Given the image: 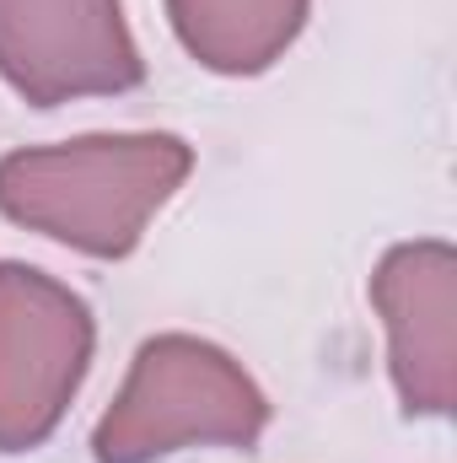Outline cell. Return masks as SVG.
<instances>
[{
  "label": "cell",
  "instance_id": "obj_1",
  "mask_svg": "<svg viewBox=\"0 0 457 463\" xmlns=\"http://www.w3.org/2000/svg\"><path fill=\"white\" fill-rule=\"evenodd\" d=\"M194 146L167 129L81 135L0 156V216L76 253L124 259L183 189Z\"/></svg>",
  "mask_w": 457,
  "mask_h": 463
},
{
  "label": "cell",
  "instance_id": "obj_2",
  "mask_svg": "<svg viewBox=\"0 0 457 463\" xmlns=\"http://www.w3.org/2000/svg\"><path fill=\"white\" fill-rule=\"evenodd\" d=\"M269 426L264 388L221 345L156 335L135 350L129 377L92 431L98 463H156L178 448H253Z\"/></svg>",
  "mask_w": 457,
  "mask_h": 463
},
{
  "label": "cell",
  "instance_id": "obj_3",
  "mask_svg": "<svg viewBox=\"0 0 457 463\" xmlns=\"http://www.w3.org/2000/svg\"><path fill=\"white\" fill-rule=\"evenodd\" d=\"M92 345V307L65 280L0 259V453H33L54 437L87 383Z\"/></svg>",
  "mask_w": 457,
  "mask_h": 463
},
{
  "label": "cell",
  "instance_id": "obj_4",
  "mask_svg": "<svg viewBox=\"0 0 457 463\" xmlns=\"http://www.w3.org/2000/svg\"><path fill=\"white\" fill-rule=\"evenodd\" d=\"M0 81L33 109L140 87L124 0H0Z\"/></svg>",
  "mask_w": 457,
  "mask_h": 463
},
{
  "label": "cell",
  "instance_id": "obj_5",
  "mask_svg": "<svg viewBox=\"0 0 457 463\" xmlns=\"http://www.w3.org/2000/svg\"><path fill=\"white\" fill-rule=\"evenodd\" d=\"M371 307L387 329V372L409 415H452L457 399V253L442 237L398 242L371 275Z\"/></svg>",
  "mask_w": 457,
  "mask_h": 463
},
{
  "label": "cell",
  "instance_id": "obj_6",
  "mask_svg": "<svg viewBox=\"0 0 457 463\" xmlns=\"http://www.w3.org/2000/svg\"><path fill=\"white\" fill-rule=\"evenodd\" d=\"M312 0H167L178 43L216 76L269 71L307 27Z\"/></svg>",
  "mask_w": 457,
  "mask_h": 463
}]
</instances>
